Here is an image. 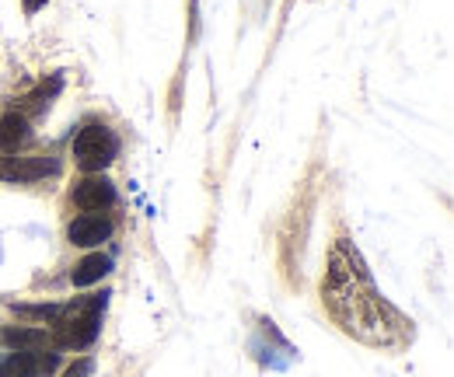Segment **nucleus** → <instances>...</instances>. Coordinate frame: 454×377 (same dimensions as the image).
<instances>
[{"label": "nucleus", "instance_id": "obj_2", "mask_svg": "<svg viewBox=\"0 0 454 377\" xmlns=\"http://www.w3.org/2000/svg\"><path fill=\"white\" fill-rule=\"evenodd\" d=\"M109 290L102 294H84V297H74L70 304H63L53 318V346L57 350H84L98 339V328L106 318V308H109Z\"/></svg>", "mask_w": 454, "mask_h": 377}, {"label": "nucleus", "instance_id": "obj_9", "mask_svg": "<svg viewBox=\"0 0 454 377\" xmlns=\"http://www.w3.org/2000/svg\"><path fill=\"white\" fill-rule=\"evenodd\" d=\"M28 137H32V130H28V115H21V112H7V115H0V151H18Z\"/></svg>", "mask_w": 454, "mask_h": 377}, {"label": "nucleus", "instance_id": "obj_5", "mask_svg": "<svg viewBox=\"0 0 454 377\" xmlns=\"http://www.w3.org/2000/svg\"><path fill=\"white\" fill-rule=\"evenodd\" d=\"M57 353H43V350H25V353H11L0 364V377H53L57 371Z\"/></svg>", "mask_w": 454, "mask_h": 377}, {"label": "nucleus", "instance_id": "obj_6", "mask_svg": "<svg viewBox=\"0 0 454 377\" xmlns=\"http://www.w3.org/2000/svg\"><path fill=\"white\" fill-rule=\"evenodd\" d=\"M67 238H70V245H77V248H98L102 241L113 238V220L102 214L74 216L70 227H67Z\"/></svg>", "mask_w": 454, "mask_h": 377}, {"label": "nucleus", "instance_id": "obj_7", "mask_svg": "<svg viewBox=\"0 0 454 377\" xmlns=\"http://www.w3.org/2000/svg\"><path fill=\"white\" fill-rule=\"evenodd\" d=\"M59 164L53 158H39V154H32V158H4L0 161V178H7V182H39V178H46V175H57Z\"/></svg>", "mask_w": 454, "mask_h": 377}, {"label": "nucleus", "instance_id": "obj_11", "mask_svg": "<svg viewBox=\"0 0 454 377\" xmlns=\"http://www.w3.org/2000/svg\"><path fill=\"white\" fill-rule=\"evenodd\" d=\"M91 371H95V364L84 357V360H77V364H74V367H70V371H67L63 377H88Z\"/></svg>", "mask_w": 454, "mask_h": 377}, {"label": "nucleus", "instance_id": "obj_10", "mask_svg": "<svg viewBox=\"0 0 454 377\" xmlns=\"http://www.w3.org/2000/svg\"><path fill=\"white\" fill-rule=\"evenodd\" d=\"M4 342H7L11 350L25 353V350H43V346L50 342V335H46L43 328H7V332H4Z\"/></svg>", "mask_w": 454, "mask_h": 377}, {"label": "nucleus", "instance_id": "obj_8", "mask_svg": "<svg viewBox=\"0 0 454 377\" xmlns=\"http://www.w3.org/2000/svg\"><path fill=\"white\" fill-rule=\"evenodd\" d=\"M109 272H113V259L102 255V252H91V255H84V259L70 270V283H74V287H91V283L106 279Z\"/></svg>", "mask_w": 454, "mask_h": 377}, {"label": "nucleus", "instance_id": "obj_4", "mask_svg": "<svg viewBox=\"0 0 454 377\" xmlns=\"http://www.w3.org/2000/svg\"><path fill=\"white\" fill-rule=\"evenodd\" d=\"M70 200H74V207H81L84 214H102V210H109L115 203V185L106 175H88V178H81V182L74 185Z\"/></svg>", "mask_w": 454, "mask_h": 377}, {"label": "nucleus", "instance_id": "obj_12", "mask_svg": "<svg viewBox=\"0 0 454 377\" xmlns=\"http://www.w3.org/2000/svg\"><path fill=\"white\" fill-rule=\"evenodd\" d=\"M21 7H25V14H39L46 7V0H21Z\"/></svg>", "mask_w": 454, "mask_h": 377}, {"label": "nucleus", "instance_id": "obj_3", "mask_svg": "<svg viewBox=\"0 0 454 377\" xmlns=\"http://www.w3.org/2000/svg\"><path fill=\"white\" fill-rule=\"evenodd\" d=\"M119 154V137L106 122H84L74 137V161L88 175H102Z\"/></svg>", "mask_w": 454, "mask_h": 377}, {"label": "nucleus", "instance_id": "obj_1", "mask_svg": "<svg viewBox=\"0 0 454 377\" xmlns=\"http://www.w3.org/2000/svg\"><path fill=\"white\" fill-rule=\"evenodd\" d=\"M322 301L329 315L336 318L346 335L367 342V346H402L412 328H405V318L374 290L371 272L364 270L360 255L349 248V241L340 238L329 255V272L322 283Z\"/></svg>", "mask_w": 454, "mask_h": 377}]
</instances>
